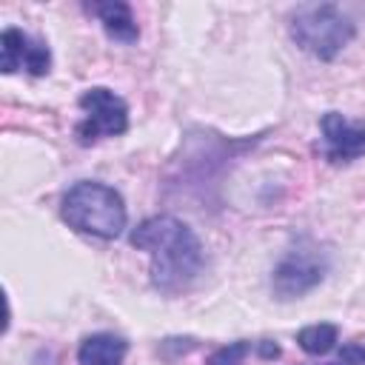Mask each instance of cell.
<instances>
[{
    "instance_id": "9",
    "label": "cell",
    "mask_w": 365,
    "mask_h": 365,
    "mask_svg": "<svg viewBox=\"0 0 365 365\" xmlns=\"http://www.w3.org/2000/svg\"><path fill=\"white\" fill-rule=\"evenodd\" d=\"M128 342L117 334H91L77 348L80 365H123Z\"/></svg>"
},
{
    "instance_id": "12",
    "label": "cell",
    "mask_w": 365,
    "mask_h": 365,
    "mask_svg": "<svg viewBox=\"0 0 365 365\" xmlns=\"http://www.w3.org/2000/svg\"><path fill=\"white\" fill-rule=\"evenodd\" d=\"M339 362L342 365H365V345H359V342L342 345L339 348Z\"/></svg>"
},
{
    "instance_id": "1",
    "label": "cell",
    "mask_w": 365,
    "mask_h": 365,
    "mask_svg": "<svg viewBox=\"0 0 365 365\" xmlns=\"http://www.w3.org/2000/svg\"><path fill=\"white\" fill-rule=\"evenodd\" d=\"M128 242L137 251L151 254V285L163 294L188 291L205 265V251L191 225L171 214H157L143 220Z\"/></svg>"
},
{
    "instance_id": "2",
    "label": "cell",
    "mask_w": 365,
    "mask_h": 365,
    "mask_svg": "<svg viewBox=\"0 0 365 365\" xmlns=\"http://www.w3.org/2000/svg\"><path fill=\"white\" fill-rule=\"evenodd\" d=\"M60 214L74 231L91 234L97 240H117L125 228V220H128L123 194L106 182H97V180L74 182L63 194Z\"/></svg>"
},
{
    "instance_id": "3",
    "label": "cell",
    "mask_w": 365,
    "mask_h": 365,
    "mask_svg": "<svg viewBox=\"0 0 365 365\" xmlns=\"http://www.w3.org/2000/svg\"><path fill=\"white\" fill-rule=\"evenodd\" d=\"M288 34L302 51L328 63L354 40L356 26L334 3H308L297 6V11L291 14Z\"/></svg>"
},
{
    "instance_id": "13",
    "label": "cell",
    "mask_w": 365,
    "mask_h": 365,
    "mask_svg": "<svg viewBox=\"0 0 365 365\" xmlns=\"http://www.w3.org/2000/svg\"><path fill=\"white\" fill-rule=\"evenodd\" d=\"M254 351H257L262 359H277V356H279V345H277V342H271V339L257 342V345H254Z\"/></svg>"
},
{
    "instance_id": "14",
    "label": "cell",
    "mask_w": 365,
    "mask_h": 365,
    "mask_svg": "<svg viewBox=\"0 0 365 365\" xmlns=\"http://www.w3.org/2000/svg\"><path fill=\"white\" fill-rule=\"evenodd\" d=\"M331 365H342V362H331Z\"/></svg>"
},
{
    "instance_id": "4",
    "label": "cell",
    "mask_w": 365,
    "mask_h": 365,
    "mask_svg": "<svg viewBox=\"0 0 365 365\" xmlns=\"http://www.w3.org/2000/svg\"><path fill=\"white\" fill-rule=\"evenodd\" d=\"M325 274H328V257L319 251V245L299 240L277 262V268L271 274V291L282 302L299 299L308 291H314L325 279Z\"/></svg>"
},
{
    "instance_id": "5",
    "label": "cell",
    "mask_w": 365,
    "mask_h": 365,
    "mask_svg": "<svg viewBox=\"0 0 365 365\" xmlns=\"http://www.w3.org/2000/svg\"><path fill=\"white\" fill-rule=\"evenodd\" d=\"M77 106L86 111V117L74 125V134H77L80 145H91L100 137L125 134V128H128V106L111 88H106V86L86 88L80 94Z\"/></svg>"
},
{
    "instance_id": "8",
    "label": "cell",
    "mask_w": 365,
    "mask_h": 365,
    "mask_svg": "<svg viewBox=\"0 0 365 365\" xmlns=\"http://www.w3.org/2000/svg\"><path fill=\"white\" fill-rule=\"evenodd\" d=\"M88 11L97 14V20L103 23V31H106L111 40H117V43H137L140 26H137L134 11H131L128 3H120V0L91 3Z\"/></svg>"
},
{
    "instance_id": "7",
    "label": "cell",
    "mask_w": 365,
    "mask_h": 365,
    "mask_svg": "<svg viewBox=\"0 0 365 365\" xmlns=\"http://www.w3.org/2000/svg\"><path fill=\"white\" fill-rule=\"evenodd\" d=\"M322 140H325V157L331 163H354L365 157V123H351L339 111H328L319 120Z\"/></svg>"
},
{
    "instance_id": "10",
    "label": "cell",
    "mask_w": 365,
    "mask_h": 365,
    "mask_svg": "<svg viewBox=\"0 0 365 365\" xmlns=\"http://www.w3.org/2000/svg\"><path fill=\"white\" fill-rule=\"evenodd\" d=\"M336 339H339V328L334 322H317V325H305L297 331V345L311 356H322L334 351Z\"/></svg>"
},
{
    "instance_id": "11",
    "label": "cell",
    "mask_w": 365,
    "mask_h": 365,
    "mask_svg": "<svg viewBox=\"0 0 365 365\" xmlns=\"http://www.w3.org/2000/svg\"><path fill=\"white\" fill-rule=\"evenodd\" d=\"M251 348H254V345H251L248 339L228 342V345L211 351L208 359H205V365H245V356L251 354Z\"/></svg>"
},
{
    "instance_id": "6",
    "label": "cell",
    "mask_w": 365,
    "mask_h": 365,
    "mask_svg": "<svg viewBox=\"0 0 365 365\" xmlns=\"http://www.w3.org/2000/svg\"><path fill=\"white\" fill-rule=\"evenodd\" d=\"M23 66L31 77H43V74H48L51 51L43 40H31L26 31L9 26L0 34V68H3V74H14Z\"/></svg>"
}]
</instances>
